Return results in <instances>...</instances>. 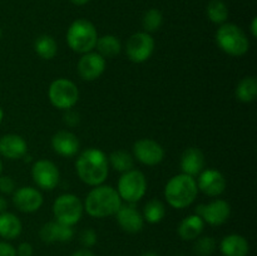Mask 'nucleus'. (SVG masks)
I'll list each match as a JSON object with an SVG mask.
<instances>
[{
	"mask_svg": "<svg viewBox=\"0 0 257 256\" xmlns=\"http://www.w3.org/2000/svg\"><path fill=\"white\" fill-rule=\"evenodd\" d=\"M75 168L83 182L95 187L102 185L107 178L109 172V163L103 151L98 148H88L80 153L75 163Z\"/></svg>",
	"mask_w": 257,
	"mask_h": 256,
	"instance_id": "obj_1",
	"label": "nucleus"
},
{
	"mask_svg": "<svg viewBox=\"0 0 257 256\" xmlns=\"http://www.w3.org/2000/svg\"><path fill=\"white\" fill-rule=\"evenodd\" d=\"M122 206V200L117 190L112 186L99 185L95 186L89 193L84 202V210L92 217L103 218L117 213Z\"/></svg>",
	"mask_w": 257,
	"mask_h": 256,
	"instance_id": "obj_2",
	"label": "nucleus"
},
{
	"mask_svg": "<svg viewBox=\"0 0 257 256\" xmlns=\"http://www.w3.org/2000/svg\"><path fill=\"white\" fill-rule=\"evenodd\" d=\"M198 193L195 177L181 173L173 176L165 187V197L170 206L175 208H186L196 200Z\"/></svg>",
	"mask_w": 257,
	"mask_h": 256,
	"instance_id": "obj_3",
	"label": "nucleus"
},
{
	"mask_svg": "<svg viewBox=\"0 0 257 256\" xmlns=\"http://www.w3.org/2000/svg\"><path fill=\"white\" fill-rule=\"evenodd\" d=\"M98 40L94 24L87 19H77L67 30V43L73 52L85 54L92 52Z\"/></svg>",
	"mask_w": 257,
	"mask_h": 256,
	"instance_id": "obj_4",
	"label": "nucleus"
},
{
	"mask_svg": "<svg viewBox=\"0 0 257 256\" xmlns=\"http://www.w3.org/2000/svg\"><path fill=\"white\" fill-rule=\"evenodd\" d=\"M216 43L221 50L232 57H242L248 52L250 42L240 27L225 23L216 32Z\"/></svg>",
	"mask_w": 257,
	"mask_h": 256,
	"instance_id": "obj_5",
	"label": "nucleus"
},
{
	"mask_svg": "<svg viewBox=\"0 0 257 256\" xmlns=\"http://www.w3.org/2000/svg\"><path fill=\"white\" fill-rule=\"evenodd\" d=\"M147 191V181L141 171L130 170L120 176L117 192L120 200L127 203H136L143 198Z\"/></svg>",
	"mask_w": 257,
	"mask_h": 256,
	"instance_id": "obj_6",
	"label": "nucleus"
},
{
	"mask_svg": "<svg viewBox=\"0 0 257 256\" xmlns=\"http://www.w3.org/2000/svg\"><path fill=\"white\" fill-rule=\"evenodd\" d=\"M48 97L55 108L68 110L77 104L79 99V89L72 80L59 78L53 80L49 85Z\"/></svg>",
	"mask_w": 257,
	"mask_h": 256,
	"instance_id": "obj_7",
	"label": "nucleus"
},
{
	"mask_svg": "<svg viewBox=\"0 0 257 256\" xmlns=\"http://www.w3.org/2000/svg\"><path fill=\"white\" fill-rule=\"evenodd\" d=\"M83 203L75 195L64 193L60 195L53 205V213L55 221L67 226H73L79 222L83 215Z\"/></svg>",
	"mask_w": 257,
	"mask_h": 256,
	"instance_id": "obj_8",
	"label": "nucleus"
},
{
	"mask_svg": "<svg viewBox=\"0 0 257 256\" xmlns=\"http://www.w3.org/2000/svg\"><path fill=\"white\" fill-rule=\"evenodd\" d=\"M155 52V39L150 33L138 32L131 35L125 43V53L133 63H143Z\"/></svg>",
	"mask_w": 257,
	"mask_h": 256,
	"instance_id": "obj_9",
	"label": "nucleus"
},
{
	"mask_svg": "<svg viewBox=\"0 0 257 256\" xmlns=\"http://www.w3.org/2000/svg\"><path fill=\"white\" fill-rule=\"evenodd\" d=\"M196 215L211 226L223 225L231 215V206L225 200H213L207 205H198Z\"/></svg>",
	"mask_w": 257,
	"mask_h": 256,
	"instance_id": "obj_10",
	"label": "nucleus"
},
{
	"mask_svg": "<svg viewBox=\"0 0 257 256\" xmlns=\"http://www.w3.org/2000/svg\"><path fill=\"white\" fill-rule=\"evenodd\" d=\"M32 176L38 187L43 190H53L59 183V170L57 166L48 160H39L33 165Z\"/></svg>",
	"mask_w": 257,
	"mask_h": 256,
	"instance_id": "obj_11",
	"label": "nucleus"
},
{
	"mask_svg": "<svg viewBox=\"0 0 257 256\" xmlns=\"http://www.w3.org/2000/svg\"><path fill=\"white\" fill-rule=\"evenodd\" d=\"M133 155L143 165L156 166L165 158V150L156 141L142 138L133 145Z\"/></svg>",
	"mask_w": 257,
	"mask_h": 256,
	"instance_id": "obj_12",
	"label": "nucleus"
},
{
	"mask_svg": "<svg viewBox=\"0 0 257 256\" xmlns=\"http://www.w3.org/2000/svg\"><path fill=\"white\" fill-rule=\"evenodd\" d=\"M105 70V59L97 52H89L82 55L78 62V73L87 82L98 79Z\"/></svg>",
	"mask_w": 257,
	"mask_h": 256,
	"instance_id": "obj_13",
	"label": "nucleus"
},
{
	"mask_svg": "<svg viewBox=\"0 0 257 256\" xmlns=\"http://www.w3.org/2000/svg\"><path fill=\"white\" fill-rule=\"evenodd\" d=\"M13 203L22 212H35L42 207L43 196L37 188L25 186V187H20L14 191Z\"/></svg>",
	"mask_w": 257,
	"mask_h": 256,
	"instance_id": "obj_14",
	"label": "nucleus"
},
{
	"mask_svg": "<svg viewBox=\"0 0 257 256\" xmlns=\"http://www.w3.org/2000/svg\"><path fill=\"white\" fill-rule=\"evenodd\" d=\"M197 188L210 197H217L226 188V178L220 171L205 170L200 173Z\"/></svg>",
	"mask_w": 257,
	"mask_h": 256,
	"instance_id": "obj_15",
	"label": "nucleus"
},
{
	"mask_svg": "<svg viewBox=\"0 0 257 256\" xmlns=\"http://www.w3.org/2000/svg\"><path fill=\"white\" fill-rule=\"evenodd\" d=\"M115 217L122 230L128 233L140 232L145 226V218L142 213L133 206V203L120 206L115 213Z\"/></svg>",
	"mask_w": 257,
	"mask_h": 256,
	"instance_id": "obj_16",
	"label": "nucleus"
},
{
	"mask_svg": "<svg viewBox=\"0 0 257 256\" xmlns=\"http://www.w3.org/2000/svg\"><path fill=\"white\" fill-rule=\"evenodd\" d=\"M74 235L72 226L63 225L58 221H50L40 228L39 236L43 242L53 243V242H67L70 241Z\"/></svg>",
	"mask_w": 257,
	"mask_h": 256,
	"instance_id": "obj_17",
	"label": "nucleus"
},
{
	"mask_svg": "<svg viewBox=\"0 0 257 256\" xmlns=\"http://www.w3.org/2000/svg\"><path fill=\"white\" fill-rule=\"evenodd\" d=\"M79 140L69 131H59L52 137V147L63 157H73L79 151Z\"/></svg>",
	"mask_w": 257,
	"mask_h": 256,
	"instance_id": "obj_18",
	"label": "nucleus"
},
{
	"mask_svg": "<svg viewBox=\"0 0 257 256\" xmlns=\"http://www.w3.org/2000/svg\"><path fill=\"white\" fill-rule=\"evenodd\" d=\"M28 145L19 135H5L0 138V155L9 160H19L27 155Z\"/></svg>",
	"mask_w": 257,
	"mask_h": 256,
	"instance_id": "obj_19",
	"label": "nucleus"
},
{
	"mask_svg": "<svg viewBox=\"0 0 257 256\" xmlns=\"http://www.w3.org/2000/svg\"><path fill=\"white\" fill-rule=\"evenodd\" d=\"M205 167V155L196 147H190L181 156V170L185 175L195 177L200 175Z\"/></svg>",
	"mask_w": 257,
	"mask_h": 256,
	"instance_id": "obj_20",
	"label": "nucleus"
},
{
	"mask_svg": "<svg viewBox=\"0 0 257 256\" xmlns=\"http://www.w3.org/2000/svg\"><path fill=\"white\" fill-rule=\"evenodd\" d=\"M220 250L223 256H247L250 245L243 236L238 233H231L222 238Z\"/></svg>",
	"mask_w": 257,
	"mask_h": 256,
	"instance_id": "obj_21",
	"label": "nucleus"
},
{
	"mask_svg": "<svg viewBox=\"0 0 257 256\" xmlns=\"http://www.w3.org/2000/svg\"><path fill=\"white\" fill-rule=\"evenodd\" d=\"M205 228V221L198 215H190L181 221L178 226V235L182 240L192 241L198 238Z\"/></svg>",
	"mask_w": 257,
	"mask_h": 256,
	"instance_id": "obj_22",
	"label": "nucleus"
},
{
	"mask_svg": "<svg viewBox=\"0 0 257 256\" xmlns=\"http://www.w3.org/2000/svg\"><path fill=\"white\" fill-rule=\"evenodd\" d=\"M22 222L14 213H0V236L7 240L17 238L22 233Z\"/></svg>",
	"mask_w": 257,
	"mask_h": 256,
	"instance_id": "obj_23",
	"label": "nucleus"
},
{
	"mask_svg": "<svg viewBox=\"0 0 257 256\" xmlns=\"http://www.w3.org/2000/svg\"><path fill=\"white\" fill-rule=\"evenodd\" d=\"M95 47L98 49V54L102 55L104 59L105 58H114L122 50V44H120L119 39L110 34L98 38Z\"/></svg>",
	"mask_w": 257,
	"mask_h": 256,
	"instance_id": "obj_24",
	"label": "nucleus"
},
{
	"mask_svg": "<svg viewBox=\"0 0 257 256\" xmlns=\"http://www.w3.org/2000/svg\"><path fill=\"white\" fill-rule=\"evenodd\" d=\"M257 79L255 77H246L240 80L236 87V97L243 103H251L256 99Z\"/></svg>",
	"mask_w": 257,
	"mask_h": 256,
	"instance_id": "obj_25",
	"label": "nucleus"
},
{
	"mask_svg": "<svg viewBox=\"0 0 257 256\" xmlns=\"http://www.w3.org/2000/svg\"><path fill=\"white\" fill-rule=\"evenodd\" d=\"M34 48L37 54L39 55L42 59L45 60L53 59L58 52V45L57 42L54 40V38L47 34L40 35L39 38H37Z\"/></svg>",
	"mask_w": 257,
	"mask_h": 256,
	"instance_id": "obj_26",
	"label": "nucleus"
},
{
	"mask_svg": "<svg viewBox=\"0 0 257 256\" xmlns=\"http://www.w3.org/2000/svg\"><path fill=\"white\" fill-rule=\"evenodd\" d=\"M208 19L215 24H225L228 18V8L223 0H210L206 7Z\"/></svg>",
	"mask_w": 257,
	"mask_h": 256,
	"instance_id": "obj_27",
	"label": "nucleus"
},
{
	"mask_svg": "<svg viewBox=\"0 0 257 256\" xmlns=\"http://www.w3.org/2000/svg\"><path fill=\"white\" fill-rule=\"evenodd\" d=\"M143 218L150 223H158L165 218L166 207L160 200L153 198L148 201L143 208Z\"/></svg>",
	"mask_w": 257,
	"mask_h": 256,
	"instance_id": "obj_28",
	"label": "nucleus"
},
{
	"mask_svg": "<svg viewBox=\"0 0 257 256\" xmlns=\"http://www.w3.org/2000/svg\"><path fill=\"white\" fill-rule=\"evenodd\" d=\"M108 163H110L115 171L124 173L127 171L132 170L135 161H133L131 153L125 152V151H114L113 153H110L109 158H108Z\"/></svg>",
	"mask_w": 257,
	"mask_h": 256,
	"instance_id": "obj_29",
	"label": "nucleus"
},
{
	"mask_svg": "<svg viewBox=\"0 0 257 256\" xmlns=\"http://www.w3.org/2000/svg\"><path fill=\"white\" fill-rule=\"evenodd\" d=\"M163 24V15L161 10L152 8L145 13L142 18V25L146 33L157 32Z\"/></svg>",
	"mask_w": 257,
	"mask_h": 256,
	"instance_id": "obj_30",
	"label": "nucleus"
},
{
	"mask_svg": "<svg viewBox=\"0 0 257 256\" xmlns=\"http://www.w3.org/2000/svg\"><path fill=\"white\" fill-rule=\"evenodd\" d=\"M216 250V241L211 236H203L198 238L193 246V251L198 256H211Z\"/></svg>",
	"mask_w": 257,
	"mask_h": 256,
	"instance_id": "obj_31",
	"label": "nucleus"
},
{
	"mask_svg": "<svg viewBox=\"0 0 257 256\" xmlns=\"http://www.w3.org/2000/svg\"><path fill=\"white\" fill-rule=\"evenodd\" d=\"M80 242H82V245L85 248L94 246L97 243V233H95V231L92 230V228H87V230L82 231V233H80Z\"/></svg>",
	"mask_w": 257,
	"mask_h": 256,
	"instance_id": "obj_32",
	"label": "nucleus"
},
{
	"mask_svg": "<svg viewBox=\"0 0 257 256\" xmlns=\"http://www.w3.org/2000/svg\"><path fill=\"white\" fill-rule=\"evenodd\" d=\"M15 190V182L12 180V177L3 176L0 177V191L3 193H13Z\"/></svg>",
	"mask_w": 257,
	"mask_h": 256,
	"instance_id": "obj_33",
	"label": "nucleus"
},
{
	"mask_svg": "<svg viewBox=\"0 0 257 256\" xmlns=\"http://www.w3.org/2000/svg\"><path fill=\"white\" fill-rule=\"evenodd\" d=\"M0 256H17V248L9 242H0Z\"/></svg>",
	"mask_w": 257,
	"mask_h": 256,
	"instance_id": "obj_34",
	"label": "nucleus"
},
{
	"mask_svg": "<svg viewBox=\"0 0 257 256\" xmlns=\"http://www.w3.org/2000/svg\"><path fill=\"white\" fill-rule=\"evenodd\" d=\"M18 256H32L33 255V246L29 242H22L18 246L17 250Z\"/></svg>",
	"mask_w": 257,
	"mask_h": 256,
	"instance_id": "obj_35",
	"label": "nucleus"
},
{
	"mask_svg": "<svg viewBox=\"0 0 257 256\" xmlns=\"http://www.w3.org/2000/svg\"><path fill=\"white\" fill-rule=\"evenodd\" d=\"M64 122L67 123L68 125H77L79 123V114L75 112H72V110L68 109L67 114L64 115Z\"/></svg>",
	"mask_w": 257,
	"mask_h": 256,
	"instance_id": "obj_36",
	"label": "nucleus"
},
{
	"mask_svg": "<svg viewBox=\"0 0 257 256\" xmlns=\"http://www.w3.org/2000/svg\"><path fill=\"white\" fill-rule=\"evenodd\" d=\"M72 256H95L89 248H82V250L75 251L74 253H72Z\"/></svg>",
	"mask_w": 257,
	"mask_h": 256,
	"instance_id": "obj_37",
	"label": "nucleus"
},
{
	"mask_svg": "<svg viewBox=\"0 0 257 256\" xmlns=\"http://www.w3.org/2000/svg\"><path fill=\"white\" fill-rule=\"evenodd\" d=\"M251 34L253 38L257 37V18H253L252 22H251Z\"/></svg>",
	"mask_w": 257,
	"mask_h": 256,
	"instance_id": "obj_38",
	"label": "nucleus"
},
{
	"mask_svg": "<svg viewBox=\"0 0 257 256\" xmlns=\"http://www.w3.org/2000/svg\"><path fill=\"white\" fill-rule=\"evenodd\" d=\"M7 207H8L7 200H5L4 197H0V213L5 212V210H7Z\"/></svg>",
	"mask_w": 257,
	"mask_h": 256,
	"instance_id": "obj_39",
	"label": "nucleus"
},
{
	"mask_svg": "<svg viewBox=\"0 0 257 256\" xmlns=\"http://www.w3.org/2000/svg\"><path fill=\"white\" fill-rule=\"evenodd\" d=\"M69 2L72 3V4L78 5V7H82V5L88 4V3H89V0H69Z\"/></svg>",
	"mask_w": 257,
	"mask_h": 256,
	"instance_id": "obj_40",
	"label": "nucleus"
},
{
	"mask_svg": "<svg viewBox=\"0 0 257 256\" xmlns=\"http://www.w3.org/2000/svg\"><path fill=\"white\" fill-rule=\"evenodd\" d=\"M142 256H160L158 253L153 252V251H148V252H145Z\"/></svg>",
	"mask_w": 257,
	"mask_h": 256,
	"instance_id": "obj_41",
	"label": "nucleus"
},
{
	"mask_svg": "<svg viewBox=\"0 0 257 256\" xmlns=\"http://www.w3.org/2000/svg\"><path fill=\"white\" fill-rule=\"evenodd\" d=\"M3 117H4V112H3L2 107H0V123H2V120H3Z\"/></svg>",
	"mask_w": 257,
	"mask_h": 256,
	"instance_id": "obj_42",
	"label": "nucleus"
},
{
	"mask_svg": "<svg viewBox=\"0 0 257 256\" xmlns=\"http://www.w3.org/2000/svg\"><path fill=\"white\" fill-rule=\"evenodd\" d=\"M2 171H3V163L2 161H0V173H2Z\"/></svg>",
	"mask_w": 257,
	"mask_h": 256,
	"instance_id": "obj_43",
	"label": "nucleus"
},
{
	"mask_svg": "<svg viewBox=\"0 0 257 256\" xmlns=\"http://www.w3.org/2000/svg\"><path fill=\"white\" fill-rule=\"evenodd\" d=\"M0 37H2V30H0Z\"/></svg>",
	"mask_w": 257,
	"mask_h": 256,
	"instance_id": "obj_44",
	"label": "nucleus"
}]
</instances>
